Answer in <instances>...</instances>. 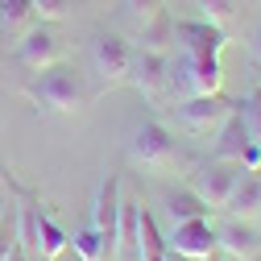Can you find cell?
Segmentation results:
<instances>
[{
	"instance_id": "16",
	"label": "cell",
	"mask_w": 261,
	"mask_h": 261,
	"mask_svg": "<svg viewBox=\"0 0 261 261\" xmlns=\"http://www.w3.org/2000/svg\"><path fill=\"white\" fill-rule=\"evenodd\" d=\"M174 46V17L162 9L158 17H149L145 25H137V50H158V54H170Z\"/></svg>"
},
{
	"instance_id": "23",
	"label": "cell",
	"mask_w": 261,
	"mask_h": 261,
	"mask_svg": "<svg viewBox=\"0 0 261 261\" xmlns=\"http://www.w3.org/2000/svg\"><path fill=\"white\" fill-rule=\"evenodd\" d=\"M120 13L133 21V25H145L149 17L162 13V0H120Z\"/></svg>"
},
{
	"instance_id": "26",
	"label": "cell",
	"mask_w": 261,
	"mask_h": 261,
	"mask_svg": "<svg viewBox=\"0 0 261 261\" xmlns=\"http://www.w3.org/2000/svg\"><path fill=\"white\" fill-rule=\"evenodd\" d=\"M5 261H34V257H29V253H25V249H21V241H17V249H13V253H9V257H5Z\"/></svg>"
},
{
	"instance_id": "7",
	"label": "cell",
	"mask_w": 261,
	"mask_h": 261,
	"mask_svg": "<svg viewBox=\"0 0 261 261\" xmlns=\"http://www.w3.org/2000/svg\"><path fill=\"white\" fill-rule=\"evenodd\" d=\"M120 178L108 174L95 191V203H91V228L104 237V249H108V261H116V237H120Z\"/></svg>"
},
{
	"instance_id": "10",
	"label": "cell",
	"mask_w": 261,
	"mask_h": 261,
	"mask_svg": "<svg viewBox=\"0 0 261 261\" xmlns=\"http://www.w3.org/2000/svg\"><path fill=\"white\" fill-rule=\"evenodd\" d=\"M216 249L232 261H257L261 257V228L253 220L228 216L224 224H216Z\"/></svg>"
},
{
	"instance_id": "22",
	"label": "cell",
	"mask_w": 261,
	"mask_h": 261,
	"mask_svg": "<svg viewBox=\"0 0 261 261\" xmlns=\"http://www.w3.org/2000/svg\"><path fill=\"white\" fill-rule=\"evenodd\" d=\"M195 9H199V21H212V25H228L237 17V0H191Z\"/></svg>"
},
{
	"instance_id": "5",
	"label": "cell",
	"mask_w": 261,
	"mask_h": 261,
	"mask_svg": "<svg viewBox=\"0 0 261 261\" xmlns=\"http://www.w3.org/2000/svg\"><path fill=\"white\" fill-rule=\"evenodd\" d=\"M232 112V104L224 100V91L212 95H191V100H178V124L191 137H216V128L224 124V116Z\"/></svg>"
},
{
	"instance_id": "11",
	"label": "cell",
	"mask_w": 261,
	"mask_h": 261,
	"mask_svg": "<svg viewBox=\"0 0 261 261\" xmlns=\"http://www.w3.org/2000/svg\"><path fill=\"white\" fill-rule=\"evenodd\" d=\"M174 38H178V50L187 54H199V58H220L224 46H228V34L212 21H174Z\"/></svg>"
},
{
	"instance_id": "4",
	"label": "cell",
	"mask_w": 261,
	"mask_h": 261,
	"mask_svg": "<svg viewBox=\"0 0 261 261\" xmlns=\"http://www.w3.org/2000/svg\"><path fill=\"white\" fill-rule=\"evenodd\" d=\"M128 158H133L137 166H145V170H166V166H174L178 149H174L170 128L162 124V120H141V124L133 128V137H128Z\"/></svg>"
},
{
	"instance_id": "13",
	"label": "cell",
	"mask_w": 261,
	"mask_h": 261,
	"mask_svg": "<svg viewBox=\"0 0 261 261\" xmlns=\"http://www.w3.org/2000/svg\"><path fill=\"white\" fill-rule=\"evenodd\" d=\"M249 145H253V137H249V128H245V116H241V112H237V104H232V112H228V116H224V124L216 128V149H212V158L241 162Z\"/></svg>"
},
{
	"instance_id": "15",
	"label": "cell",
	"mask_w": 261,
	"mask_h": 261,
	"mask_svg": "<svg viewBox=\"0 0 261 261\" xmlns=\"http://www.w3.org/2000/svg\"><path fill=\"white\" fill-rule=\"evenodd\" d=\"M137 261H170L166 237H162V228H158L149 207L137 212Z\"/></svg>"
},
{
	"instance_id": "27",
	"label": "cell",
	"mask_w": 261,
	"mask_h": 261,
	"mask_svg": "<svg viewBox=\"0 0 261 261\" xmlns=\"http://www.w3.org/2000/svg\"><path fill=\"white\" fill-rule=\"evenodd\" d=\"M203 261H232V257H224V253H220V249H216V253H207V257H203Z\"/></svg>"
},
{
	"instance_id": "6",
	"label": "cell",
	"mask_w": 261,
	"mask_h": 261,
	"mask_svg": "<svg viewBox=\"0 0 261 261\" xmlns=\"http://www.w3.org/2000/svg\"><path fill=\"white\" fill-rule=\"evenodd\" d=\"M91 62H95V75L108 87L128 83V71H133V42L120 38V34H100L91 42Z\"/></svg>"
},
{
	"instance_id": "12",
	"label": "cell",
	"mask_w": 261,
	"mask_h": 261,
	"mask_svg": "<svg viewBox=\"0 0 261 261\" xmlns=\"http://www.w3.org/2000/svg\"><path fill=\"white\" fill-rule=\"evenodd\" d=\"M128 83H133L141 95L158 100L162 87H166V54H158V50H137V46H133V71H128Z\"/></svg>"
},
{
	"instance_id": "24",
	"label": "cell",
	"mask_w": 261,
	"mask_h": 261,
	"mask_svg": "<svg viewBox=\"0 0 261 261\" xmlns=\"http://www.w3.org/2000/svg\"><path fill=\"white\" fill-rule=\"evenodd\" d=\"M34 13L38 21H62L71 13V0H34Z\"/></svg>"
},
{
	"instance_id": "19",
	"label": "cell",
	"mask_w": 261,
	"mask_h": 261,
	"mask_svg": "<svg viewBox=\"0 0 261 261\" xmlns=\"http://www.w3.org/2000/svg\"><path fill=\"white\" fill-rule=\"evenodd\" d=\"M34 21H38L34 0H0V29H5L9 38H21Z\"/></svg>"
},
{
	"instance_id": "17",
	"label": "cell",
	"mask_w": 261,
	"mask_h": 261,
	"mask_svg": "<svg viewBox=\"0 0 261 261\" xmlns=\"http://www.w3.org/2000/svg\"><path fill=\"white\" fill-rule=\"evenodd\" d=\"M67 249H71V237L62 232L46 212H38V261H54V257H62Z\"/></svg>"
},
{
	"instance_id": "9",
	"label": "cell",
	"mask_w": 261,
	"mask_h": 261,
	"mask_svg": "<svg viewBox=\"0 0 261 261\" xmlns=\"http://www.w3.org/2000/svg\"><path fill=\"white\" fill-rule=\"evenodd\" d=\"M166 249L178 253V257H191V261H203L207 253H216V224L212 216H199V220H178L166 237Z\"/></svg>"
},
{
	"instance_id": "28",
	"label": "cell",
	"mask_w": 261,
	"mask_h": 261,
	"mask_svg": "<svg viewBox=\"0 0 261 261\" xmlns=\"http://www.w3.org/2000/svg\"><path fill=\"white\" fill-rule=\"evenodd\" d=\"M170 261H191V257H178V253H170Z\"/></svg>"
},
{
	"instance_id": "14",
	"label": "cell",
	"mask_w": 261,
	"mask_h": 261,
	"mask_svg": "<svg viewBox=\"0 0 261 261\" xmlns=\"http://www.w3.org/2000/svg\"><path fill=\"white\" fill-rule=\"evenodd\" d=\"M224 212L237 216V220H253L257 224V216H261V170H245L241 174V182L232 187Z\"/></svg>"
},
{
	"instance_id": "3",
	"label": "cell",
	"mask_w": 261,
	"mask_h": 261,
	"mask_svg": "<svg viewBox=\"0 0 261 261\" xmlns=\"http://www.w3.org/2000/svg\"><path fill=\"white\" fill-rule=\"evenodd\" d=\"M241 174H245L241 162L207 158V162H199V166L191 170V182H187V187L199 195V199H203L212 212H224V203H228V195H232V187L241 182Z\"/></svg>"
},
{
	"instance_id": "20",
	"label": "cell",
	"mask_w": 261,
	"mask_h": 261,
	"mask_svg": "<svg viewBox=\"0 0 261 261\" xmlns=\"http://www.w3.org/2000/svg\"><path fill=\"white\" fill-rule=\"evenodd\" d=\"M71 249H75V257H79V261H104V257H108L104 237L95 232L91 224H87V228H79V232L71 237Z\"/></svg>"
},
{
	"instance_id": "29",
	"label": "cell",
	"mask_w": 261,
	"mask_h": 261,
	"mask_svg": "<svg viewBox=\"0 0 261 261\" xmlns=\"http://www.w3.org/2000/svg\"><path fill=\"white\" fill-rule=\"evenodd\" d=\"M0 216H5V195H0Z\"/></svg>"
},
{
	"instance_id": "30",
	"label": "cell",
	"mask_w": 261,
	"mask_h": 261,
	"mask_svg": "<svg viewBox=\"0 0 261 261\" xmlns=\"http://www.w3.org/2000/svg\"><path fill=\"white\" fill-rule=\"evenodd\" d=\"M257 261H261V257H257Z\"/></svg>"
},
{
	"instance_id": "8",
	"label": "cell",
	"mask_w": 261,
	"mask_h": 261,
	"mask_svg": "<svg viewBox=\"0 0 261 261\" xmlns=\"http://www.w3.org/2000/svg\"><path fill=\"white\" fill-rule=\"evenodd\" d=\"M17 62L25 71H42V67H50V62H62V42L50 29V21H34L17 38Z\"/></svg>"
},
{
	"instance_id": "1",
	"label": "cell",
	"mask_w": 261,
	"mask_h": 261,
	"mask_svg": "<svg viewBox=\"0 0 261 261\" xmlns=\"http://www.w3.org/2000/svg\"><path fill=\"white\" fill-rule=\"evenodd\" d=\"M25 100L34 108H42V112L71 116V112H79L87 104V83L71 62H50V67L34 71V79L25 83Z\"/></svg>"
},
{
	"instance_id": "21",
	"label": "cell",
	"mask_w": 261,
	"mask_h": 261,
	"mask_svg": "<svg viewBox=\"0 0 261 261\" xmlns=\"http://www.w3.org/2000/svg\"><path fill=\"white\" fill-rule=\"evenodd\" d=\"M237 112L245 116V128H249L253 145H261V83L249 87V95H241V100H237Z\"/></svg>"
},
{
	"instance_id": "25",
	"label": "cell",
	"mask_w": 261,
	"mask_h": 261,
	"mask_svg": "<svg viewBox=\"0 0 261 261\" xmlns=\"http://www.w3.org/2000/svg\"><path fill=\"white\" fill-rule=\"evenodd\" d=\"M249 46H253V54H257V62H261V25L253 29V38H249Z\"/></svg>"
},
{
	"instance_id": "2",
	"label": "cell",
	"mask_w": 261,
	"mask_h": 261,
	"mask_svg": "<svg viewBox=\"0 0 261 261\" xmlns=\"http://www.w3.org/2000/svg\"><path fill=\"white\" fill-rule=\"evenodd\" d=\"M166 87L178 95V100H191V95H212L224 87V67L220 58H199V54H166Z\"/></svg>"
},
{
	"instance_id": "18",
	"label": "cell",
	"mask_w": 261,
	"mask_h": 261,
	"mask_svg": "<svg viewBox=\"0 0 261 261\" xmlns=\"http://www.w3.org/2000/svg\"><path fill=\"white\" fill-rule=\"evenodd\" d=\"M166 216H170V224H178V220H199V216H212V207L195 195L191 187H178V191H170L166 195Z\"/></svg>"
}]
</instances>
